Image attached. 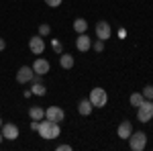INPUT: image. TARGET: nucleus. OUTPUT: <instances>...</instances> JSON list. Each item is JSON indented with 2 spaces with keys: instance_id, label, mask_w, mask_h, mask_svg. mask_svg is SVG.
Masks as SVG:
<instances>
[{
  "instance_id": "obj_21",
  "label": "nucleus",
  "mask_w": 153,
  "mask_h": 151,
  "mask_svg": "<svg viewBox=\"0 0 153 151\" xmlns=\"http://www.w3.org/2000/svg\"><path fill=\"white\" fill-rule=\"evenodd\" d=\"M94 49H96V53H100V51H104V41H100V39H98V41L94 43Z\"/></svg>"
},
{
  "instance_id": "obj_5",
  "label": "nucleus",
  "mask_w": 153,
  "mask_h": 151,
  "mask_svg": "<svg viewBox=\"0 0 153 151\" xmlns=\"http://www.w3.org/2000/svg\"><path fill=\"white\" fill-rule=\"evenodd\" d=\"M45 118H49L51 123H61V121H65V112L59 106H49L45 110Z\"/></svg>"
},
{
  "instance_id": "obj_11",
  "label": "nucleus",
  "mask_w": 153,
  "mask_h": 151,
  "mask_svg": "<svg viewBox=\"0 0 153 151\" xmlns=\"http://www.w3.org/2000/svg\"><path fill=\"white\" fill-rule=\"evenodd\" d=\"M76 47H78V51H88V49L92 47L90 37L86 35V33H80V35H78V39H76Z\"/></svg>"
},
{
  "instance_id": "obj_19",
  "label": "nucleus",
  "mask_w": 153,
  "mask_h": 151,
  "mask_svg": "<svg viewBox=\"0 0 153 151\" xmlns=\"http://www.w3.org/2000/svg\"><path fill=\"white\" fill-rule=\"evenodd\" d=\"M143 96H145L147 100H153V86H145V88H143Z\"/></svg>"
},
{
  "instance_id": "obj_16",
  "label": "nucleus",
  "mask_w": 153,
  "mask_h": 151,
  "mask_svg": "<svg viewBox=\"0 0 153 151\" xmlns=\"http://www.w3.org/2000/svg\"><path fill=\"white\" fill-rule=\"evenodd\" d=\"M31 94H35V96H45V94H47V88H45V86H43L41 82H33Z\"/></svg>"
},
{
  "instance_id": "obj_2",
  "label": "nucleus",
  "mask_w": 153,
  "mask_h": 151,
  "mask_svg": "<svg viewBox=\"0 0 153 151\" xmlns=\"http://www.w3.org/2000/svg\"><path fill=\"white\" fill-rule=\"evenodd\" d=\"M88 100L92 102L94 108H102V106H106V102H108V94H106L104 88H92Z\"/></svg>"
},
{
  "instance_id": "obj_1",
  "label": "nucleus",
  "mask_w": 153,
  "mask_h": 151,
  "mask_svg": "<svg viewBox=\"0 0 153 151\" xmlns=\"http://www.w3.org/2000/svg\"><path fill=\"white\" fill-rule=\"evenodd\" d=\"M37 133H39L43 139H47V141L57 139L59 133H61V131H59V123H51L49 118H45V121L41 118V121H39V131H37Z\"/></svg>"
},
{
  "instance_id": "obj_22",
  "label": "nucleus",
  "mask_w": 153,
  "mask_h": 151,
  "mask_svg": "<svg viewBox=\"0 0 153 151\" xmlns=\"http://www.w3.org/2000/svg\"><path fill=\"white\" fill-rule=\"evenodd\" d=\"M45 4L51 6V8H57L59 4H61V0H45Z\"/></svg>"
},
{
  "instance_id": "obj_9",
  "label": "nucleus",
  "mask_w": 153,
  "mask_h": 151,
  "mask_svg": "<svg viewBox=\"0 0 153 151\" xmlns=\"http://www.w3.org/2000/svg\"><path fill=\"white\" fill-rule=\"evenodd\" d=\"M2 137L8 139V141H16V139H19V127L12 125V123L2 125Z\"/></svg>"
},
{
  "instance_id": "obj_6",
  "label": "nucleus",
  "mask_w": 153,
  "mask_h": 151,
  "mask_svg": "<svg viewBox=\"0 0 153 151\" xmlns=\"http://www.w3.org/2000/svg\"><path fill=\"white\" fill-rule=\"evenodd\" d=\"M29 49L35 53V55H41L43 51H45V41H43V37L41 35H35L29 39Z\"/></svg>"
},
{
  "instance_id": "obj_12",
  "label": "nucleus",
  "mask_w": 153,
  "mask_h": 151,
  "mask_svg": "<svg viewBox=\"0 0 153 151\" xmlns=\"http://www.w3.org/2000/svg\"><path fill=\"white\" fill-rule=\"evenodd\" d=\"M117 133H118V137H120V139H129L131 133H133V129H131V123H129V121H123V123L118 125Z\"/></svg>"
},
{
  "instance_id": "obj_25",
  "label": "nucleus",
  "mask_w": 153,
  "mask_h": 151,
  "mask_svg": "<svg viewBox=\"0 0 153 151\" xmlns=\"http://www.w3.org/2000/svg\"><path fill=\"white\" fill-rule=\"evenodd\" d=\"M4 47H6V41H4V39H0V51H4Z\"/></svg>"
},
{
  "instance_id": "obj_27",
  "label": "nucleus",
  "mask_w": 153,
  "mask_h": 151,
  "mask_svg": "<svg viewBox=\"0 0 153 151\" xmlns=\"http://www.w3.org/2000/svg\"><path fill=\"white\" fill-rule=\"evenodd\" d=\"M0 127H2V121H0Z\"/></svg>"
},
{
  "instance_id": "obj_13",
  "label": "nucleus",
  "mask_w": 153,
  "mask_h": 151,
  "mask_svg": "<svg viewBox=\"0 0 153 151\" xmlns=\"http://www.w3.org/2000/svg\"><path fill=\"white\" fill-rule=\"evenodd\" d=\"M92 108H94V106H92L90 100H80V102H78V112H80L82 116H88L90 112H92Z\"/></svg>"
},
{
  "instance_id": "obj_7",
  "label": "nucleus",
  "mask_w": 153,
  "mask_h": 151,
  "mask_svg": "<svg viewBox=\"0 0 153 151\" xmlns=\"http://www.w3.org/2000/svg\"><path fill=\"white\" fill-rule=\"evenodd\" d=\"M33 71L39 74V76H45V74L51 71V63H49L47 59H43V57H37L35 63H33Z\"/></svg>"
},
{
  "instance_id": "obj_26",
  "label": "nucleus",
  "mask_w": 153,
  "mask_h": 151,
  "mask_svg": "<svg viewBox=\"0 0 153 151\" xmlns=\"http://www.w3.org/2000/svg\"><path fill=\"white\" fill-rule=\"evenodd\" d=\"M2 139H4V137H2V135H0V143H2Z\"/></svg>"
},
{
  "instance_id": "obj_8",
  "label": "nucleus",
  "mask_w": 153,
  "mask_h": 151,
  "mask_svg": "<svg viewBox=\"0 0 153 151\" xmlns=\"http://www.w3.org/2000/svg\"><path fill=\"white\" fill-rule=\"evenodd\" d=\"M96 35L100 41H106V39H110L112 35V29H110V25L106 23V21H100V23L96 25Z\"/></svg>"
},
{
  "instance_id": "obj_20",
  "label": "nucleus",
  "mask_w": 153,
  "mask_h": 151,
  "mask_svg": "<svg viewBox=\"0 0 153 151\" xmlns=\"http://www.w3.org/2000/svg\"><path fill=\"white\" fill-rule=\"evenodd\" d=\"M49 33H51V27H49V25H41V27H39V35H41V37L49 35Z\"/></svg>"
},
{
  "instance_id": "obj_4",
  "label": "nucleus",
  "mask_w": 153,
  "mask_h": 151,
  "mask_svg": "<svg viewBox=\"0 0 153 151\" xmlns=\"http://www.w3.org/2000/svg\"><path fill=\"white\" fill-rule=\"evenodd\" d=\"M129 145L133 151H143L145 147H147V135L143 133V131H137V133H131L129 139Z\"/></svg>"
},
{
  "instance_id": "obj_17",
  "label": "nucleus",
  "mask_w": 153,
  "mask_h": 151,
  "mask_svg": "<svg viewBox=\"0 0 153 151\" xmlns=\"http://www.w3.org/2000/svg\"><path fill=\"white\" fill-rule=\"evenodd\" d=\"M74 29H76V33H78V35H80V33H86L88 23H86L84 19H76V21H74Z\"/></svg>"
},
{
  "instance_id": "obj_23",
  "label": "nucleus",
  "mask_w": 153,
  "mask_h": 151,
  "mask_svg": "<svg viewBox=\"0 0 153 151\" xmlns=\"http://www.w3.org/2000/svg\"><path fill=\"white\" fill-rule=\"evenodd\" d=\"M31 131H39V121H33L31 123Z\"/></svg>"
},
{
  "instance_id": "obj_24",
  "label": "nucleus",
  "mask_w": 153,
  "mask_h": 151,
  "mask_svg": "<svg viewBox=\"0 0 153 151\" xmlns=\"http://www.w3.org/2000/svg\"><path fill=\"white\" fill-rule=\"evenodd\" d=\"M57 149L59 151H71V147H70V145H59Z\"/></svg>"
},
{
  "instance_id": "obj_3",
  "label": "nucleus",
  "mask_w": 153,
  "mask_h": 151,
  "mask_svg": "<svg viewBox=\"0 0 153 151\" xmlns=\"http://www.w3.org/2000/svg\"><path fill=\"white\" fill-rule=\"evenodd\" d=\"M137 118L141 121V123H147V121H151L153 118V100H143L141 104L137 106Z\"/></svg>"
},
{
  "instance_id": "obj_10",
  "label": "nucleus",
  "mask_w": 153,
  "mask_h": 151,
  "mask_svg": "<svg viewBox=\"0 0 153 151\" xmlns=\"http://www.w3.org/2000/svg\"><path fill=\"white\" fill-rule=\"evenodd\" d=\"M33 76H35L33 68H29V65H23L21 70L16 71V82H19V84H27V82L33 80Z\"/></svg>"
},
{
  "instance_id": "obj_18",
  "label": "nucleus",
  "mask_w": 153,
  "mask_h": 151,
  "mask_svg": "<svg viewBox=\"0 0 153 151\" xmlns=\"http://www.w3.org/2000/svg\"><path fill=\"white\" fill-rule=\"evenodd\" d=\"M143 100H145V96H143V94H139V92H133V94H131V98H129L131 106H135V108H137V106L141 104Z\"/></svg>"
},
{
  "instance_id": "obj_15",
  "label": "nucleus",
  "mask_w": 153,
  "mask_h": 151,
  "mask_svg": "<svg viewBox=\"0 0 153 151\" xmlns=\"http://www.w3.org/2000/svg\"><path fill=\"white\" fill-rule=\"evenodd\" d=\"M29 116H31L33 121H41V118H45V110H43L41 106H33V108L29 110Z\"/></svg>"
},
{
  "instance_id": "obj_14",
  "label": "nucleus",
  "mask_w": 153,
  "mask_h": 151,
  "mask_svg": "<svg viewBox=\"0 0 153 151\" xmlns=\"http://www.w3.org/2000/svg\"><path fill=\"white\" fill-rule=\"evenodd\" d=\"M59 65H61L63 70L74 68V57H71L70 53H61V55H59Z\"/></svg>"
}]
</instances>
